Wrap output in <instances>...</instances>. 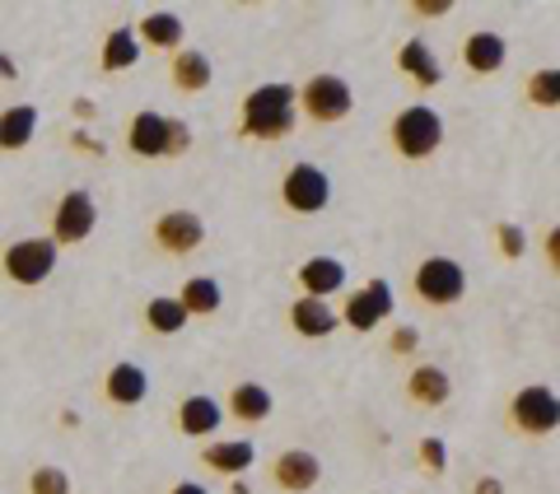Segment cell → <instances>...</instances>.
Listing matches in <instances>:
<instances>
[{
	"label": "cell",
	"mask_w": 560,
	"mask_h": 494,
	"mask_svg": "<svg viewBox=\"0 0 560 494\" xmlns=\"http://www.w3.org/2000/svg\"><path fill=\"white\" fill-rule=\"evenodd\" d=\"M294 108H300V90H290V84H257V90L243 98V136H253V140L290 136Z\"/></svg>",
	"instance_id": "cell-1"
},
{
	"label": "cell",
	"mask_w": 560,
	"mask_h": 494,
	"mask_svg": "<svg viewBox=\"0 0 560 494\" xmlns=\"http://www.w3.org/2000/svg\"><path fill=\"white\" fill-rule=\"evenodd\" d=\"M393 145L401 158H430L444 145V117L430 103H411L393 117Z\"/></svg>",
	"instance_id": "cell-2"
},
{
	"label": "cell",
	"mask_w": 560,
	"mask_h": 494,
	"mask_svg": "<svg viewBox=\"0 0 560 494\" xmlns=\"http://www.w3.org/2000/svg\"><path fill=\"white\" fill-rule=\"evenodd\" d=\"M510 420L518 434H533V438H547L560 430V397L551 392L547 383H528L518 387L514 401H510Z\"/></svg>",
	"instance_id": "cell-3"
},
{
	"label": "cell",
	"mask_w": 560,
	"mask_h": 494,
	"mask_svg": "<svg viewBox=\"0 0 560 494\" xmlns=\"http://www.w3.org/2000/svg\"><path fill=\"white\" fill-rule=\"evenodd\" d=\"M416 298L420 304H430V308H448V304H458V298L467 294V271L458 267L453 257H425L416 267Z\"/></svg>",
	"instance_id": "cell-4"
},
{
	"label": "cell",
	"mask_w": 560,
	"mask_h": 494,
	"mask_svg": "<svg viewBox=\"0 0 560 494\" xmlns=\"http://www.w3.org/2000/svg\"><path fill=\"white\" fill-rule=\"evenodd\" d=\"M300 108L318 121V127H331V121H346L350 108H355V90L341 75H313L300 90Z\"/></svg>",
	"instance_id": "cell-5"
},
{
	"label": "cell",
	"mask_w": 560,
	"mask_h": 494,
	"mask_svg": "<svg viewBox=\"0 0 560 494\" xmlns=\"http://www.w3.org/2000/svg\"><path fill=\"white\" fill-rule=\"evenodd\" d=\"M57 271V238H20L5 247V275L14 285H43Z\"/></svg>",
	"instance_id": "cell-6"
},
{
	"label": "cell",
	"mask_w": 560,
	"mask_h": 494,
	"mask_svg": "<svg viewBox=\"0 0 560 494\" xmlns=\"http://www.w3.org/2000/svg\"><path fill=\"white\" fill-rule=\"evenodd\" d=\"M280 201H285L294 215H318L331 201V178L318 168V164H294L280 183Z\"/></svg>",
	"instance_id": "cell-7"
},
{
	"label": "cell",
	"mask_w": 560,
	"mask_h": 494,
	"mask_svg": "<svg viewBox=\"0 0 560 494\" xmlns=\"http://www.w3.org/2000/svg\"><path fill=\"white\" fill-rule=\"evenodd\" d=\"M98 224V205L90 191H66V197L57 201V215H51V238H57V247H70V243H84L94 234Z\"/></svg>",
	"instance_id": "cell-8"
},
{
	"label": "cell",
	"mask_w": 560,
	"mask_h": 494,
	"mask_svg": "<svg viewBox=\"0 0 560 494\" xmlns=\"http://www.w3.org/2000/svg\"><path fill=\"white\" fill-rule=\"evenodd\" d=\"M393 317V285L388 280H370L364 290L350 294V304H346V327H355V331H374L378 322H388Z\"/></svg>",
	"instance_id": "cell-9"
},
{
	"label": "cell",
	"mask_w": 560,
	"mask_h": 494,
	"mask_svg": "<svg viewBox=\"0 0 560 494\" xmlns=\"http://www.w3.org/2000/svg\"><path fill=\"white\" fill-rule=\"evenodd\" d=\"M201 238H206V224H201V215H191V210H164V215L154 220V243L173 257L197 252Z\"/></svg>",
	"instance_id": "cell-10"
},
{
	"label": "cell",
	"mask_w": 560,
	"mask_h": 494,
	"mask_svg": "<svg viewBox=\"0 0 560 494\" xmlns=\"http://www.w3.org/2000/svg\"><path fill=\"white\" fill-rule=\"evenodd\" d=\"M271 481L285 494H308V490H318V481H323V462L313 452H304V448H290V452H280L271 462Z\"/></svg>",
	"instance_id": "cell-11"
},
{
	"label": "cell",
	"mask_w": 560,
	"mask_h": 494,
	"mask_svg": "<svg viewBox=\"0 0 560 494\" xmlns=\"http://www.w3.org/2000/svg\"><path fill=\"white\" fill-rule=\"evenodd\" d=\"M168 127H173V117H164V113H136L131 127H127L131 154H140V158H164L168 154Z\"/></svg>",
	"instance_id": "cell-12"
},
{
	"label": "cell",
	"mask_w": 560,
	"mask_h": 494,
	"mask_svg": "<svg viewBox=\"0 0 560 494\" xmlns=\"http://www.w3.org/2000/svg\"><path fill=\"white\" fill-rule=\"evenodd\" d=\"M397 66H401V75H407L416 90H434V84L444 80V70H440V57H434V47L425 38H407L397 51Z\"/></svg>",
	"instance_id": "cell-13"
},
{
	"label": "cell",
	"mask_w": 560,
	"mask_h": 494,
	"mask_svg": "<svg viewBox=\"0 0 560 494\" xmlns=\"http://www.w3.org/2000/svg\"><path fill=\"white\" fill-rule=\"evenodd\" d=\"M201 462L210 471H220V475H230V481H238V471H248L257 462V448L248 444V438H220V444H206Z\"/></svg>",
	"instance_id": "cell-14"
},
{
	"label": "cell",
	"mask_w": 560,
	"mask_h": 494,
	"mask_svg": "<svg viewBox=\"0 0 560 494\" xmlns=\"http://www.w3.org/2000/svg\"><path fill=\"white\" fill-rule=\"evenodd\" d=\"M504 57H510V43L490 28H477L463 43V61H467V70H477V75H495V70L504 66Z\"/></svg>",
	"instance_id": "cell-15"
},
{
	"label": "cell",
	"mask_w": 560,
	"mask_h": 494,
	"mask_svg": "<svg viewBox=\"0 0 560 494\" xmlns=\"http://www.w3.org/2000/svg\"><path fill=\"white\" fill-rule=\"evenodd\" d=\"M290 322H294V331L300 337H308V341H318V337H331V331L341 327V317L327 308V298H294V308H290Z\"/></svg>",
	"instance_id": "cell-16"
},
{
	"label": "cell",
	"mask_w": 560,
	"mask_h": 494,
	"mask_svg": "<svg viewBox=\"0 0 560 494\" xmlns=\"http://www.w3.org/2000/svg\"><path fill=\"white\" fill-rule=\"evenodd\" d=\"M220 420H224V405L215 397H183L178 405V430L187 438H206V434H215L220 430Z\"/></svg>",
	"instance_id": "cell-17"
},
{
	"label": "cell",
	"mask_w": 560,
	"mask_h": 494,
	"mask_svg": "<svg viewBox=\"0 0 560 494\" xmlns=\"http://www.w3.org/2000/svg\"><path fill=\"white\" fill-rule=\"evenodd\" d=\"M300 285H304L308 298H331L346 285V267L337 257H308L300 267Z\"/></svg>",
	"instance_id": "cell-18"
},
{
	"label": "cell",
	"mask_w": 560,
	"mask_h": 494,
	"mask_svg": "<svg viewBox=\"0 0 560 494\" xmlns=\"http://www.w3.org/2000/svg\"><path fill=\"white\" fill-rule=\"evenodd\" d=\"M150 392V378H145V368L140 364H117L108 383H103V397H108L113 405H140Z\"/></svg>",
	"instance_id": "cell-19"
},
{
	"label": "cell",
	"mask_w": 560,
	"mask_h": 494,
	"mask_svg": "<svg viewBox=\"0 0 560 494\" xmlns=\"http://www.w3.org/2000/svg\"><path fill=\"white\" fill-rule=\"evenodd\" d=\"M407 392L416 405H444L453 397V383L440 364H416L411 368V378H407Z\"/></svg>",
	"instance_id": "cell-20"
},
{
	"label": "cell",
	"mask_w": 560,
	"mask_h": 494,
	"mask_svg": "<svg viewBox=\"0 0 560 494\" xmlns=\"http://www.w3.org/2000/svg\"><path fill=\"white\" fill-rule=\"evenodd\" d=\"M215 80V66H210V57L206 51H178V57H173V84H178L183 94H201L206 84Z\"/></svg>",
	"instance_id": "cell-21"
},
{
	"label": "cell",
	"mask_w": 560,
	"mask_h": 494,
	"mask_svg": "<svg viewBox=\"0 0 560 494\" xmlns=\"http://www.w3.org/2000/svg\"><path fill=\"white\" fill-rule=\"evenodd\" d=\"M271 405H276V397L261 383H238L230 392V411L243 420V425H261V420L271 415Z\"/></svg>",
	"instance_id": "cell-22"
},
{
	"label": "cell",
	"mask_w": 560,
	"mask_h": 494,
	"mask_svg": "<svg viewBox=\"0 0 560 494\" xmlns=\"http://www.w3.org/2000/svg\"><path fill=\"white\" fill-rule=\"evenodd\" d=\"M145 322H150V331H160V337H178V331L191 322V313H187L183 298L160 294V298H150L145 304Z\"/></svg>",
	"instance_id": "cell-23"
},
{
	"label": "cell",
	"mask_w": 560,
	"mask_h": 494,
	"mask_svg": "<svg viewBox=\"0 0 560 494\" xmlns=\"http://www.w3.org/2000/svg\"><path fill=\"white\" fill-rule=\"evenodd\" d=\"M33 131H38V108L33 103H20V108H5V117H0V145L5 150H24Z\"/></svg>",
	"instance_id": "cell-24"
},
{
	"label": "cell",
	"mask_w": 560,
	"mask_h": 494,
	"mask_svg": "<svg viewBox=\"0 0 560 494\" xmlns=\"http://www.w3.org/2000/svg\"><path fill=\"white\" fill-rule=\"evenodd\" d=\"M140 43L164 47V51L183 47V20H178L173 10H154V14H145V20H140Z\"/></svg>",
	"instance_id": "cell-25"
},
{
	"label": "cell",
	"mask_w": 560,
	"mask_h": 494,
	"mask_svg": "<svg viewBox=\"0 0 560 494\" xmlns=\"http://www.w3.org/2000/svg\"><path fill=\"white\" fill-rule=\"evenodd\" d=\"M136 61H140V38H136L127 24L113 28L108 43H103V70H108V75H117V70H131Z\"/></svg>",
	"instance_id": "cell-26"
},
{
	"label": "cell",
	"mask_w": 560,
	"mask_h": 494,
	"mask_svg": "<svg viewBox=\"0 0 560 494\" xmlns=\"http://www.w3.org/2000/svg\"><path fill=\"white\" fill-rule=\"evenodd\" d=\"M178 298L187 304V313H191V317H210V313L220 308V298H224V294H220V280H210V275H191Z\"/></svg>",
	"instance_id": "cell-27"
},
{
	"label": "cell",
	"mask_w": 560,
	"mask_h": 494,
	"mask_svg": "<svg viewBox=\"0 0 560 494\" xmlns=\"http://www.w3.org/2000/svg\"><path fill=\"white\" fill-rule=\"evenodd\" d=\"M528 98L537 108H560V66L556 70H533L528 75Z\"/></svg>",
	"instance_id": "cell-28"
},
{
	"label": "cell",
	"mask_w": 560,
	"mask_h": 494,
	"mask_svg": "<svg viewBox=\"0 0 560 494\" xmlns=\"http://www.w3.org/2000/svg\"><path fill=\"white\" fill-rule=\"evenodd\" d=\"M28 494H70V475L61 467H38L28 475Z\"/></svg>",
	"instance_id": "cell-29"
},
{
	"label": "cell",
	"mask_w": 560,
	"mask_h": 494,
	"mask_svg": "<svg viewBox=\"0 0 560 494\" xmlns=\"http://www.w3.org/2000/svg\"><path fill=\"white\" fill-rule=\"evenodd\" d=\"M420 462H425V471H430V475H444L448 452H444L440 438H420Z\"/></svg>",
	"instance_id": "cell-30"
},
{
	"label": "cell",
	"mask_w": 560,
	"mask_h": 494,
	"mask_svg": "<svg viewBox=\"0 0 560 494\" xmlns=\"http://www.w3.org/2000/svg\"><path fill=\"white\" fill-rule=\"evenodd\" d=\"M500 252L504 257H523L528 252V234H523L518 224H500Z\"/></svg>",
	"instance_id": "cell-31"
},
{
	"label": "cell",
	"mask_w": 560,
	"mask_h": 494,
	"mask_svg": "<svg viewBox=\"0 0 560 494\" xmlns=\"http://www.w3.org/2000/svg\"><path fill=\"white\" fill-rule=\"evenodd\" d=\"M187 145H191V127H187V121L173 117V127H168V154H183Z\"/></svg>",
	"instance_id": "cell-32"
},
{
	"label": "cell",
	"mask_w": 560,
	"mask_h": 494,
	"mask_svg": "<svg viewBox=\"0 0 560 494\" xmlns=\"http://www.w3.org/2000/svg\"><path fill=\"white\" fill-rule=\"evenodd\" d=\"M453 5H448V0H416V14H420V20H430V14H448Z\"/></svg>",
	"instance_id": "cell-33"
},
{
	"label": "cell",
	"mask_w": 560,
	"mask_h": 494,
	"mask_svg": "<svg viewBox=\"0 0 560 494\" xmlns=\"http://www.w3.org/2000/svg\"><path fill=\"white\" fill-rule=\"evenodd\" d=\"M393 350H397V355H407V350H416V331H411V327H401L397 337H393Z\"/></svg>",
	"instance_id": "cell-34"
},
{
	"label": "cell",
	"mask_w": 560,
	"mask_h": 494,
	"mask_svg": "<svg viewBox=\"0 0 560 494\" xmlns=\"http://www.w3.org/2000/svg\"><path fill=\"white\" fill-rule=\"evenodd\" d=\"M547 261H551V267L560 271V224H556L551 234H547Z\"/></svg>",
	"instance_id": "cell-35"
},
{
	"label": "cell",
	"mask_w": 560,
	"mask_h": 494,
	"mask_svg": "<svg viewBox=\"0 0 560 494\" xmlns=\"http://www.w3.org/2000/svg\"><path fill=\"white\" fill-rule=\"evenodd\" d=\"M471 494H504V481H495V475H481L477 490H471Z\"/></svg>",
	"instance_id": "cell-36"
},
{
	"label": "cell",
	"mask_w": 560,
	"mask_h": 494,
	"mask_svg": "<svg viewBox=\"0 0 560 494\" xmlns=\"http://www.w3.org/2000/svg\"><path fill=\"white\" fill-rule=\"evenodd\" d=\"M168 494H206V485H197V481H183V485H173Z\"/></svg>",
	"instance_id": "cell-37"
}]
</instances>
